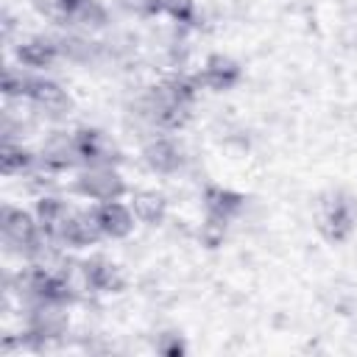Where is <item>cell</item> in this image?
I'll list each match as a JSON object with an SVG mask.
<instances>
[{"label":"cell","mask_w":357,"mask_h":357,"mask_svg":"<svg viewBox=\"0 0 357 357\" xmlns=\"http://www.w3.org/2000/svg\"><path fill=\"white\" fill-rule=\"evenodd\" d=\"M33 6L50 22L75 31H100L109 22V11L100 0H33Z\"/></svg>","instance_id":"obj_1"},{"label":"cell","mask_w":357,"mask_h":357,"mask_svg":"<svg viewBox=\"0 0 357 357\" xmlns=\"http://www.w3.org/2000/svg\"><path fill=\"white\" fill-rule=\"evenodd\" d=\"M0 229H3V237H6V243L14 248V251H20V254H25V257H39L42 251H45V231H42V226H39V220L33 218V215H28V212H22V209H17V206H3L0 209Z\"/></svg>","instance_id":"obj_2"},{"label":"cell","mask_w":357,"mask_h":357,"mask_svg":"<svg viewBox=\"0 0 357 357\" xmlns=\"http://www.w3.org/2000/svg\"><path fill=\"white\" fill-rule=\"evenodd\" d=\"M64 332H67V312L61 310V304H33L22 340L31 349H42L45 343L59 340Z\"/></svg>","instance_id":"obj_3"},{"label":"cell","mask_w":357,"mask_h":357,"mask_svg":"<svg viewBox=\"0 0 357 357\" xmlns=\"http://www.w3.org/2000/svg\"><path fill=\"white\" fill-rule=\"evenodd\" d=\"M75 192L84 195V198H92L98 204L120 201L126 195V181H123V176L112 165H98V167L84 170L75 178Z\"/></svg>","instance_id":"obj_4"},{"label":"cell","mask_w":357,"mask_h":357,"mask_svg":"<svg viewBox=\"0 0 357 357\" xmlns=\"http://www.w3.org/2000/svg\"><path fill=\"white\" fill-rule=\"evenodd\" d=\"M318 220H321L318 226H321L324 237L332 240V243H340V240H346V237L351 234V229H354V204H351L343 192H335V195H329V198L324 201Z\"/></svg>","instance_id":"obj_5"},{"label":"cell","mask_w":357,"mask_h":357,"mask_svg":"<svg viewBox=\"0 0 357 357\" xmlns=\"http://www.w3.org/2000/svg\"><path fill=\"white\" fill-rule=\"evenodd\" d=\"M25 98L36 106V109H42L45 114H50V117H61V114H67L70 112V98H67V92L59 86V84H53V81H47V78H28V89H25Z\"/></svg>","instance_id":"obj_6"},{"label":"cell","mask_w":357,"mask_h":357,"mask_svg":"<svg viewBox=\"0 0 357 357\" xmlns=\"http://www.w3.org/2000/svg\"><path fill=\"white\" fill-rule=\"evenodd\" d=\"M103 237H112V240H120V237H128L131 229H134V209L120 204V201H103L98 204V209H92Z\"/></svg>","instance_id":"obj_7"},{"label":"cell","mask_w":357,"mask_h":357,"mask_svg":"<svg viewBox=\"0 0 357 357\" xmlns=\"http://www.w3.org/2000/svg\"><path fill=\"white\" fill-rule=\"evenodd\" d=\"M100 237H103V231L92 212H70L56 240H61L70 248H86V245L98 243Z\"/></svg>","instance_id":"obj_8"},{"label":"cell","mask_w":357,"mask_h":357,"mask_svg":"<svg viewBox=\"0 0 357 357\" xmlns=\"http://www.w3.org/2000/svg\"><path fill=\"white\" fill-rule=\"evenodd\" d=\"M75 151H78V159L89 167H98V165H112L117 159V151L114 145H109V139L95 131V128H78L75 134Z\"/></svg>","instance_id":"obj_9"},{"label":"cell","mask_w":357,"mask_h":357,"mask_svg":"<svg viewBox=\"0 0 357 357\" xmlns=\"http://www.w3.org/2000/svg\"><path fill=\"white\" fill-rule=\"evenodd\" d=\"M81 273H84L86 287H92L98 293H117V290H123V273L106 257H92V259L81 262Z\"/></svg>","instance_id":"obj_10"},{"label":"cell","mask_w":357,"mask_h":357,"mask_svg":"<svg viewBox=\"0 0 357 357\" xmlns=\"http://www.w3.org/2000/svg\"><path fill=\"white\" fill-rule=\"evenodd\" d=\"M142 159H145V165L153 173H162V176L178 173L181 165H184L181 148L176 142H170V139H153V142H148L145 151H142Z\"/></svg>","instance_id":"obj_11"},{"label":"cell","mask_w":357,"mask_h":357,"mask_svg":"<svg viewBox=\"0 0 357 357\" xmlns=\"http://www.w3.org/2000/svg\"><path fill=\"white\" fill-rule=\"evenodd\" d=\"M59 56H61L59 39H50V36H28L17 47V59L25 67H36V70L39 67H50Z\"/></svg>","instance_id":"obj_12"},{"label":"cell","mask_w":357,"mask_h":357,"mask_svg":"<svg viewBox=\"0 0 357 357\" xmlns=\"http://www.w3.org/2000/svg\"><path fill=\"white\" fill-rule=\"evenodd\" d=\"M42 162L50 170H67L73 165H78V151H75V137L67 131H56L47 137L45 148H42Z\"/></svg>","instance_id":"obj_13"},{"label":"cell","mask_w":357,"mask_h":357,"mask_svg":"<svg viewBox=\"0 0 357 357\" xmlns=\"http://www.w3.org/2000/svg\"><path fill=\"white\" fill-rule=\"evenodd\" d=\"M240 81V64L231 61L229 56H209L201 75H198V84L209 86V89H231L234 84Z\"/></svg>","instance_id":"obj_14"},{"label":"cell","mask_w":357,"mask_h":357,"mask_svg":"<svg viewBox=\"0 0 357 357\" xmlns=\"http://www.w3.org/2000/svg\"><path fill=\"white\" fill-rule=\"evenodd\" d=\"M204 204H206V212L212 220H220V223H229L245 204V198L234 190H226V187H206L204 192Z\"/></svg>","instance_id":"obj_15"},{"label":"cell","mask_w":357,"mask_h":357,"mask_svg":"<svg viewBox=\"0 0 357 357\" xmlns=\"http://www.w3.org/2000/svg\"><path fill=\"white\" fill-rule=\"evenodd\" d=\"M67 215H70L67 204L59 201V198H53V195H42L36 201V220H39L45 237H53L56 240L59 231H61V226H64V220H67Z\"/></svg>","instance_id":"obj_16"},{"label":"cell","mask_w":357,"mask_h":357,"mask_svg":"<svg viewBox=\"0 0 357 357\" xmlns=\"http://www.w3.org/2000/svg\"><path fill=\"white\" fill-rule=\"evenodd\" d=\"M131 209L137 215V220L142 223H162L165 218V198L153 190H142L131 195Z\"/></svg>","instance_id":"obj_17"},{"label":"cell","mask_w":357,"mask_h":357,"mask_svg":"<svg viewBox=\"0 0 357 357\" xmlns=\"http://www.w3.org/2000/svg\"><path fill=\"white\" fill-rule=\"evenodd\" d=\"M33 153L22 145H14V142H6L3 145V153H0V167L6 176H17V173H28L33 167Z\"/></svg>","instance_id":"obj_18"},{"label":"cell","mask_w":357,"mask_h":357,"mask_svg":"<svg viewBox=\"0 0 357 357\" xmlns=\"http://www.w3.org/2000/svg\"><path fill=\"white\" fill-rule=\"evenodd\" d=\"M156 14H167L176 22L198 25V11L192 0H156Z\"/></svg>","instance_id":"obj_19"},{"label":"cell","mask_w":357,"mask_h":357,"mask_svg":"<svg viewBox=\"0 0 357 357\" xmlns=\"http://www.w3.org/2000/svg\"><path fill=\"white\" fill-rule=\"evenodd\" d=\"M59 47H61V56H67L73 61H89V59L98 56V45L86 42V39H78V36L59 39Z\"/></svg>","instance_id":"obj_20"},{"label":"cell","mask_w":357,"mask_h":357,"mask_svg":"<svg viewBox=\"0 0 357 357\" xmlns=\"http://www.w3.org/2000/svg\"><path fill=\"white\" fill-rule=\"evenodd\" d=\"M28 78H31V75H25V73H17V70L6 67V73H3V92H6L8 98H25V89H28Z\"/></svg>","instance_id":"obj_21"},{"label":"cell","mask_w":357,"mask_h":357,"mask_svg":"<svg viewBox=\"0 0 357 357\" xmlns=\"http://www.w3.org/2000/svg\"><path fill=\"white\" fill-rule=\"evenodd\" d=\"M123 8L134 11V14H142V17H153L156 14V0H120Z\"/></svg>","instance_id":"obj_22"}]
</instances>
